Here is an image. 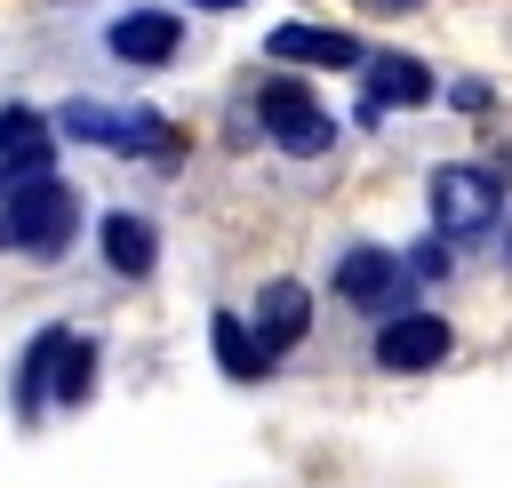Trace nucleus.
Returning a JSON list of instances; mask_svg holds the SVG:
<instances>
[{
	"mask_svg": "<svg viewBox=\"0 0 512 488\" xmlns=\"http://www.w3.org/2000/svg\"><path fill=\"white\" fill-rule=\"evenodd\" d=\"M336 296L360 304V312H376V320H392L400 296H408V264L384 256V248H344L336 256Z\"/></svg>",
	"mask_w": 512,
	"mask_h": 488,
	"instance_id": "nucleus-5",
	"label": "nucleus"
},
{
	"mask_svg": "<svg viewBox=\"0 0 512 488\" xmlns=\"http://www.w3.org/2000/svg\"><path fill=\"white\" fill-rule=\"evenodd\" d=\"M56 352H64V328H40V336L24 344V368H16V416H24V424H40V416L56 408V400H48V392H56Z\"/></svg>",
	"mask_w": 512,
	"mask_h": 488,
	"instance_id": "nucleus-10",
	"label": "nucleus"
},
{
	"mask_svg": "<svg viewBox=\"0 0 512 488\" xmlns=\"http://www.w3.org/2000/svg\"><path fill=\"white\" fill-rule=\"evenodd\" d=\"M48 152H56V136H48V144H16V152H0V200H8L16 184L48 176Z\"/></svg>",
	"mask_w": 512,
	"mask_h": 488,
	"instance_id": "nucleus-15",
	"label": "nucleus"
},
{
	"mask_svg": "<svg viewBox=\"0 0 512 488\" xmlns=\"http://www.w3.org/2000/svg\"><path fill=\"white\" fill-rule=\"evenodd\" d=\"M448 320L440 312H392L384 328H376V360L392 368V376H416V368H440L448 360Z\"/></svg>",
	"mask_w": 512,
	"mask_h": 488,
	"instance_id": "nucleus-6",
	"label": "nucleus"
},
{
	"mask_svg": "<svg viewBox=\"0 0 512 488\" xmlns=\"http://www.w3.org/2000/svg\"><path fill=\"white\" fill-rule=\"evenodd\" d=\"M184 8H240V0H184Z\"/></svg>",
	"mask_w": 512,
	"mask_h": 488,
	"instance_id": "nucleus-17",
	"label": "nucleus"
},
{
	"mask_svg": "<svg viewBox=\"0 0 512 488\" xmlns=\"http://www.w3.org/2000/svg\"><path fill=\"white\" fill-rule=\"evenodd\" d=\"M312 328V296L296 288V280H272V288H256V336H264V352L280 360L296 336Z\"/></svg>",
	"mask_w": 512,
	"mask_h": 488,
	"instance_id": "nucleus-9",
	"label": "nucleus"
},
{
	"mask_svg": "<svg viewBox=\"0 0 512 488\" xmlns=\"http://www.w3.org/2000/svg\"><path fill=\"white\" fill-rule=\"evenodd\" d=\"M272 56L280 64H320V72H352L360 64V40L336 32V24H280L272 32Z\"/></svg>",
	"mask_w": 512,
	"mask_h": 488,
	"instance_id": "nucleus-8",
	"label": "nucleus"
},
{
	"mask_svg": "<svg viewBox=\"0 0 512 488\" xmlns=\"http://www.w3.org/2000/svg\"><path fill=\"white\" fill-rule=\"evenodd\" d=\"M400 264H408L416 280H440V272H448V248H440V240H424V248H416V256H400Z\"/></svg>",
	"mask_w": 512,
	"mask_h": 488,
	"instance_id": "nucleus-16",
	"label": "nucleus"
},
{
	"mask_svg": "<svg viewBox=\"0 0 512 488\" xmlns=\"http://www.w3.org/2000/svg\"><path fill=\"white\" fill-rule=\"evenodd\" d=\"M368 104H432V72L416 56H368Z\"/></svg>",
	"mask_w": 512,
	"mask_h": 488,
	"instance_id": "nucleus-12",
	"label": "nucleus"
},
{
	"mask_svg": "<svg viewBox=\"0 0 512 488\" xmlns=\"http://www.w3.org/2000/svg\"><path fill=\"white\" fill-rule=\"evenodd\" d=\"M496 208H504V184H496L488 168H440V176H432V224H440V240L488 232Z\"/></svg>",
	"mask_w": 512,
	"mask_h": 488,
	"instance_id": "nucleus-4",
	"label": "nucleus"
},
{
	"mask_svg": "<svg viewBox=\"0 0 512 488\" xmlns=\"http://www.w3.org/2000/svg\"><path fill=\"white\" fill-rule=\"evenodd\" d=\"M208 336H216V368H224V376H240V384H248V376H264V368H272L264 336H256L240 312H216V320H208Z\"/></svg>",
	"mask_w": 512,
	"mask_h": 488,
	"instance_id": "nucleus-13",
	"label": "nucleus"
},
{
	"mask_svg": "<svg viewBox=\"0 0 512 488\" xmlns=\"http://www.w3.org/2000/svg\"><path fill=\"white\" fill-rule=\"evenodd\" d=\"M88 384H96V344L88 336H64V352H56V408H80L88 400Z\"/></svg>",
	"mask_w": 512,
	"mask_h": 488,
	"instance_id": "nucleus-14",
	"label": "nucleus"
},
{
	"mask_svg": "<svg viewBox=\"0 0 512 488\" xmlns=\"http://www.w3.org/2000/svg\"><path fill=\"white\" fill-rule=\"evenodd\" d=\"M152 256H160V232H152L144 216L112 208V216H104V264H112L120 280H144V272H152Z\"/></svg>",
	"mask_w": 512,
	"mask_h": 488,
	"instance_id": "nucleus-11",
	"label": "nucleus"
},
{
	"mask_svg": "<svg viewBox=\"0 0 512 488\" xmlns=\"http://www.w3.org/2000/svg\"><path fill=\"white\" fill-rule=\"evenodd\" d=\"M256 112H264V136H272L280 152H296V160H320V152L336 144V120L320 112V96H312L304 80H264V88H256Z\"/></svg>",
	"mask_w": 512,
	"mask_h": 488,
	"instance_id": "nucleus-2",
	"label": "nucleus"
},
{
	"mask_svg": "<svg viewBox=\"0 0 512 488\" xmlns=\"http://www.w3.org/2000/svg\"><path fill=\"white\" fill-rule=\"evenodd\" d=\"M72 232H80V192L64 176H32L0 200V248L16 256H64Z\"/></svg>",
	"mask_w": 512,
	"mask_h": 488,
	"instance_id": "nucleus-1",
	"label": "nucleus"
},
{
	"mask_svg": "<svg viewBox=\"0 0 512 488\" xmlns=\"http://www.w3.org/2000/svg\"><path fill=\"white\" fill-rule=\"evenodd\" d=\"M176 40H184V24H176L168 8H128V16H112V32H104V48H112L120 64H168Z\"/></svg>",
	"mask_w": 512,
	"mask_h": 488,
	"instance_id": "nucleus-7",
	"label": "nucleus"
},
{
	"mask_svg": "<svg viewBox=\"0 0 512 488\" xmlns=\"http://www.w3.org/2000/svg\"><path fill=\"white\" fill-rule=\"evenodd\" d=\"M64 136H80V144H104V152H152V160H168L176 152V128L160 120V112H104V104H64V120H56Z\"/></svg>",
	"mask_w": 512,
	"mask_h": 488,
	"instance_id": "nucleus-3",
	"label": "nucleus"
}]
</instances>
